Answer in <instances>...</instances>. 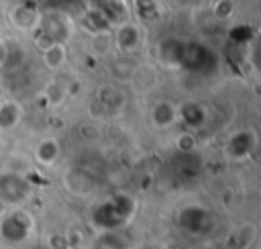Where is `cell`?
<instances>
[{
    "label": "cell",
    "mask_w": 261,
    "mask_h": 249,
    "mask_svg": "<svg viewBox=\"0 0 261 249\" xmlns=\"http://www.w3.org/2000/svg\"><path fill=\"white\" fill-rule=\"evenodd\" d=\"M18 120V108L14 104H0V129H10Z\"/></svg>",
    "instance_id": "obj_1"
}]
</instances>
